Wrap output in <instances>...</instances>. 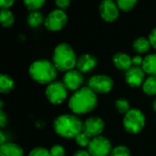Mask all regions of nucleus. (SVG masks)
I'll return each instance as SVG.
<instances>
[{
  "label": "nucleus",
  "mask_w": 156,
  "mask_h": 156,
  "mask_svg": "<svg viewBox=\"0 0 156 156\" xmlns=\"http://www.w3.org/2000/svg\"><path fill=\"white\" fill-rule=\"evenodd\" d=\"M88 87L95 93H108L113 88V80L107 75H95L89 80Z\"/></svg>",
  "instance_id": "1a4fd4ad"
},
{
  "label": "nucleus",
  "mask_w": 156,
  "mask_h": 156,
  "mask_svg": "<svg viewBox=\"0 0 156 156\" xmlns=\"http://www.w3.org/2000/svg\"><path fill=\"white\" fill-rule=\"evenodd\" d=\"M145 72L142 67L133 66L125 73V80L132 88H137L144 84L145 80Z\"/></svg>",
  "instance_id": "f8f14e48"
},
{
  "label": "nucleus",
  "mask_w": 156,
  "mask_h": 156,
  "mask_svg": "<svg viewBox=\"0 0 156 156\" xmlns=\"http://www.w3.org/2000/svg\"><path fill=\"white\" fill-rule=\"evenodd\" d=\"M112 151L111 141L102 135L91 138L88 152L91 156H109Z\"/></svg>",
  "instance_id": "6e6552de"
},
{
  "label": "nucleus",
  "mask_w": 156,
  "mask_h": 156,
  "mask_svg": "<svg viewBox=\"0 0 156 156\" xmlns=\"http://www.w3.org/2000/svg\"><path fill=\"white\" fill-rule=\"evenodd\" d=\"M143 90L146 95H156V77L149 76L143 84Z\"/></svg>",
  "instance_id": "412c9836"
},
{
  "label": "nucleus",
  "mask_w": 156,
  "mask_h": 156,
  "mask_svg": "<svg viewBox=\"0 0 156 156\" xmlns=\"http://www.w3.org/2000/svg\"><path fill=\"white\" fill-rule=\"evenodd\" d=\"M58 69L52 61L48 59H38L34 61L28 69L31 79L39 84H50L56 80Z\"/></svg>",
  "instance_id": "7ed1b4c3"
},
{
  "label": "nucleus",
  "mask_w": 156,
  "mask_h": 156,
  "mask_svg": "<svg viewBox=\"0 0 156 156\" xmlns=\"http://www.w3.org/2000/svg\"><path fill=\"white\" fill-rule=\"evenodd\" d=\"M133 49L137 53L144 54V53H146L150 50L152 45L150 43L149 38H146L144 37H139L133 41Z\"/></svg>",
  "instance_id": "a211bd4d"
},
{
  "label": "nucleus",
  "mask_w": 156,
  "mask_h": 156,
  "mask_svg": "<svg viewBox=\"0 0 156 156\" xmlns=\"http://www.w3.org/2000/svg\"><path fill=\"white\" fill-rule=\"evenodd\" d=\"M82 121L74 114H61L53 122L55 133L64 138H75L82 132Z\"/></svg>",
  "instance_id": "f03ea898"
},
{
  "label": "nucleus",
  "mask_w": 156,
  "mask_h": 156,
  "mask_svg": "<svg viewBox=\"0 0 156 156\" xmlns=\"http://www.w3.org/2000/svg\"><path fill=\"white\" fill-rule=\"evenodd\" d=\"M15 89L14 80L7 74L0 75V91L2 93H9Z\"/></svg>",
  "instance_id": "6ab92c4d"
},
{
  "label": "nucleus",
  "mask_w": 156,
  "mask_h": 156,
  "mask_svg": "<svg viewBox=\"0 0 156 156\" xmlns=\"http://www.w3.org/2000/svg\"><path fill=\"white\" fill-rule=\"evenodd\" d=\"M0 136H1L0 143H1V144H5V135H4L3 131H0Z\"/></svg>",
  "instance_id": "c9c22d12"
},
{
  "label": "nucleus",
  "mask_w": 156,
  "mask_h": 156,
  "mask_svg": "<svg viewBox=\"0 0 156 156\" xmlns=\"http://www.w3.org/2000/svg\"><path fill=\"white\" fill-rule=\"evenodd\" d=\"M153 108H154V110L156 112V99H154V101H153Z\"/></svg>",
  "instance_id": "e433bc0d"
},
{
  "label": "nucleus",
  "mask_w": 156,
  "mask_h": 156,
  "mask_svg": "<svg viewBox=\"0 0 156 156\" xmlns=\"http://www.w3.org/2000/svg\"><path fill=\"white\" fill-rule=\"evenodd\" d=\"M115 107L117 111L122 114H126L131 110L130 102L126 99H118L115 101Z\"/></svg>",
  "instance_id": "b1692460"
},
{
  "label": "nucleus",
  "mask_w": 156,
  "mask_h": 156,
  "mask_svg": "<svg viewBox=\"0 0 156 156\" xmlns=\"http://www.w3.org/2000/svg\"><path fill=\"white\" fill-rule=\"evenodd\" d=\"M27 24L32 27H39L43 22H45V18L43 14L40 11H34L30 12L27 17Z\"/></svg>",
  "instance_id": "aec40b11"
},
{
  "label": "nucleus",
  "mask_w": 156,
  "mask_h": 156,
  "mask_svg": "<svg viewBox=\"0 0 156 156\" xmlns=\"http://www.w3.org/2000/svg\"><path fill=\"white\" fill-rule=\"evenodd\" d=\"M49 153L51 156H65V149L60 144H55L50 148Z\"/></svg>",
  "instance_id": "c85d7f7f"
},
{
  "label": "nucleus",
  "mask_w": 156,
  "mask_h": 156,
  "mask_svg": "<svg viewBox=\"0 0 156 156\" xmlns=\"http://www.w3.org/2000/svg\"><path fill=\"white\" fill-rule=\"evenodd\" d=\"M98 61L95 56L91 54H82L77 59L76 68L81 73H87L93 70L97 67Z\"/></svg>",
  "instance_id": "4468645a"
},
{
  "label": "nucleus",
  "mask_w": 156,
  "mask_h": 156,
  "mask_svg": "<svg viewBox=\"0 0 156 156\" xmlns=\"http://www.w3.org/2000/svg\"><path fill=\"white\" fill-rule=\"evenodd\" d=\"M123 127L129 133L137 134L144 127L145 116L139 109H131L125 115L122 121Z\"/></svg>",
  "instance_id": "39448f33"
},
{
  "label": "nucleus",
  "mask_w": 156,
  "mask_h": 156,
  "mask_svg": "<svg viewBox=\"0 0 156 156\" xmlns=\"http://www.w3.org/2000/svg\"><path fill=\"white\" fill-rule=\"evenodd\" d=\"M144 62V58H142L141 56L137 55L133 57V66H137V67H142Z\"/></svg>",
  "instance_id": "473e14b6"
},
{
  "label": "nucleus",
  "mask_w": 156,
  "mask_h": 156,
  "mask_svg": "<svg viewBox=\"0 0 156 156\" xmlns=\"http://www.w3.org/2000/svg\"><path fill=\"white\" fill-rule=\"evenodd\" d=\"M83 80L84 79L81 72H80L78 69H71L64 74L62 82L64 83V85L68 90L77 91L78 90L80 89Z\"/></svg>",
  "instance_id": "ddd939ff"
},
{
  "label": "nucleus",
  "mask_w": 156,
  "mask_h": 156,
  "mask_svg": "<svg viewBox=\"0 0 156 156\" xmlns=\"http://www.w3.org/2000/svg\"><path fill=\"white\" fill-rule=\"evenodd\" d=\"M116 3H117L119 9L124 12H128L135 6V5L137 4V1L136 0H118Z\"/></svg>",
  "instance_id": "393cba45"
},
{
  "label": "nucleus",
  "mask_w": 156,
  "mask_h": 156,
  "mask_svg": "<svg viewBox=\"0 0 156 156\" xmlns=\"http://www.w3.org/2000/svg\"><path fill=\"white\" fill-rule=\"evenodd\" d=\"M14 3H15L14 0H1L0 1L1 9H8L11 5H13Z\"/></svg>",
  "instance_id": "2f4dec72"
},
{
  "label": "nucleus",
  "mask_w": 156,
  "mask_h": 156,
  "mask_svg": "<svg viewBox=\"0 0 156 156\" xmlns=\"http://www.w3.org/2000/svg\"><path fill=\"white\" fill-rule=\"evenodd\" d=\"M28 156H51V154L49 153V150L43 147H37L29 153Z\"/></svg>",
  "instance_id": "cd10ccee"
},
{
  "label": "nucleus",
  "mask_w": 156,
  "mask_h": 156,
  "mask_svg": "<svg viewBox=\"0 0 156 156\" xmlns=\"http://www.w3.org/2000/svg\"><path fill=\"white\" fill-rule=\"evenodd\" d=\"M0 22L5 27H11L15 22V16L12 11L9 9H1L0 11Z\"/></svg>",
  "instance_id": "4be33fe9"
},
{
  "label": "nucleus",
  "mask_w": 156,
  "mask_h": 156,
  "mask_svg": "<svg viewBox=\"0 0 156 156\" xmlns=\"http://www.w3.org/2000/svg\"><path fill=\"white\" fill-rule=\"evenodd\" d=\"M75 141H76V144L79 146H80V147H88L90 141H91V138L89 137L85 133L81 132L80 133H79L75 137Z\"/></svg>",
  "instance_id": "a878e982"
},
{
  "label": "nucleus",
  "mask_w": 156,
  "mask_h": 156,
  "mask_svg": "<svg viewBox=\"0 0 156 156\" xmlns=\"http://www.w3.org/2000/svg\"><path fill=\"white\" fill-rule=\"evenodd\" d=\"M46 97L48 101L55 105L61 104L68 96V89L62 81L55 80L46 88Z\"/></svg>",
  "instance_id": "423d86ee"
},
{
  "label": "nucleus",
  "mask_w": 156,
  "mask_h": 156,
  "mask_svg": "<svg viewBox=\"0 0 156 156\" xmlns=\"http://www.w3.org/2000/svg\"><path fill=\"white\" fill-rule=\"evenodd\" d=\"M109 156H132L128 147L124 145H118L112 149Z\"/></svg>",
  "instance_id": "bb28decb"
},
{
  "label": "nucleus",
  "mask_w": 156,
  "mask_h": 156,
  "mask_svg": "<svg viewBox=\"0 0 156 156\" xmlns=\"http://www.w3.org/2000/svg\"><path fill=\"white\" fill-rule=\"evenodd\" d=\"M73 156H91L90 154L88 152V151H85V150H79L77 151Z\"/></svg>",
  "instance_id": "f704fd0d"
},
{
  "label": "nucleus",
  "mask_w": 156,
  "mask_h": 156,
  "mask_svg": "<svg viewBox=\"0 0 156 156\" xmlns=\"http://www.w3.org/2000/svg\"><path fill=\"white\" fill-rule=\"evenodd\" d=\"M55 4L58 9L65 11L69 7V5H70V1L69 0H56Z\"/></svg>",
  "instance_id": "c756f323"
},
{
  "label": "nucleus",
  "mask_w": 156,
  "mask_h": 156,
  "mask_svg": "<svg viewBox=\"0 0 156 156\" xmlns=\"http://www.w3.org/2000/svg\"><path fill=\"white\" fill-rule=\"evenodd\" d=\"M100 15L106 22H113L119 16V7L113 0H104L100 4Z\"/></svg>",
  "instance_id": "9b49d317"
},
{
  "label": "nucleus",
  "mask_w": 156,
  "mask_h": 156,
  "mask_svg": "<svg viewBox=\"0 0 156 156\" xmlns=\"http://www.w3.org/2000/svg\"><path fill=\"white\" fill-rule=\"evenodd\" d=\"M77 59L78 58L73 48L68 43H59L53 51L52 62L59 71L67 72L73 69L76 67Z\"/></svg>",
  "instance_id": "20e7f679"
},
{
  "label": "nucleus",
  "mask_w": 156,
  "mask_h": 156,
  "mask_svg": "<svg viewBox=\"0 0 156 156\" xmlns=\"http://www.w3.org/2000/svg\"><path fill=\"white\" fill-rule=\"evenodd\" d=\"M68 22V16L65 11L58 8L52 10L45 18L44 25L49 31L56 32L61 30Z\"/></svg>",
  "instance_id": "0eeeda50"
},
{
  "label": "nucleus",
  "mask_w": 156,
  "mask_h": 156,
  "mask_svg": "<svg viewBox=\"0 0 156 156\" xmlns=\"http://www.w3.org/2000/svg\"><path fill=\"white\" fill-rule=\"evenodd\" d=\"M45 0H26L24 2V5H26L27 9L34 12V11H38L39 8L42 7V5H45Z\"/></svg>",
  "instance_id": "5701e85b"
},
{
  "label": "nucleus",
  "mask_w": 156,
  "mask_h": 156,
  "mask_svg": "<svg viewBox=\"0 0 156 156\" xmlns=\"http://www.w3.org/2000/svg\"><path fill=\"white\" fill-rule=\"evenodd\" d=\"M142 68L149 76L156 77V53L149 54L145 58H144Z\"/></svg>",
  "instance_id": "f3484780"
},
{
  "label": "nucleus",
  "mask_w": 156,
  "mask_h": 156,
  "mask_svg": "<svg viewBox=\"0 0 156 156\" xmlns=\"http://www.w3.org/2000/svg\"><path fill=\"white\" fill-rule=\"evenodd\" d=\"M112 62L114 66L121 70L127 71L133 67V58L124 52L115 53L112 58Z\"/></svg>",
  "instance_id": "2eb2a0df"
},
{
  "label": "nucleus",
  "mask_w": 156,
  "mask_h": 156,
  "mask_svg": "<svg viewBox=\"0 0 156 156\" xmlns=\"http://www.w3.org/2000/svg\"><path fill=\"white\" fill-rule=\"evenodd\" d=\"M6 124H7L6 115L4 112L3 109H1V111H0V126H1V128H4Z\"/></svg>",
  "instance_id": "72a5a7b5"
},
{
  "label": "nucleus",
  "mask_w": 156,
  "mask_h": 156,
  "mask_svg": "<svg viewBox=\"0 0 156 156\" xmlns=\"http://www.w3.org/2000/svg\"><path fill=\"white\" fill-rule=\"evenodd\" d=\"M148 38H149V40H150V43H151L152 47H154V48H155L156 49V27H154V28L151 31V33H150Z\"/></svg>",
  "instance_id": "7c9ffc66"
},
{
  "label": "nucleus",
  "mask_w": 156,
  "mask_h": 156,
  "mask_svg": "<svg viewBox=\"0 0 156 156\" xmlns=\"http://www.w3.org/2000/svg\"><path fill=\"white\" fill-rule=\"evenodd\" d=\"M104 127V121L101 118L98 116H91L84 121L82 132L85 133L89 137L94 138L101 134Z\"/></svg>",
  "instance_id": "9d476101"
},
{
  "label": "nucleus",
  "mask_w": 156,
  "mask_h": 156,
  "mask_svg": "<svg viewBox=\"0 0 156 156\" xmlns=\"http://www.w3.org/2000/svg\"><path fill=\"white\" fill-rule=\"evenodd\" d=\"M23 149L16 144L5 143L0 146V156H23Z\"/></svg>",
  "instance_id": "dca6fc26"
},
{
  "label": "nucleus",
  "mask_w": 156,
  "mask_h": 156,
  "mask_svg": "<svg viewBox=\"0 0 156 156\" xmlns=\"http://www.w3.org/2000/svg\"><path fill=\"white\" fill-rule=\"evenodd\" d=\"M97 104V95L89 87H82L75 91L69 101V107L75 114L90 112L96 108Z\"/></svg>",
  "instance_id": "f257e3e1"
}]
</instances>
